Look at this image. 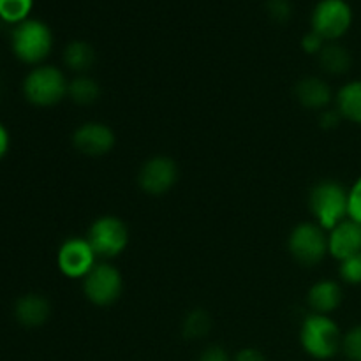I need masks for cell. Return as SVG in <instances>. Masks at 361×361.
I'll return each instance as SVG.
<instances>
[{
	"instance_id": "obj_25",
	"label": "cell",
	"mask_w": 361,
	"mask_h": 361,
	"mask_svg": "<svg viewBox=\"0 0 361 361\" xmlns=\"http://www.w3.org/2000/svg\"><path fill=\"white\" fill-rule=\"evenodd\" d=\"M267 11L271 20L284 23V21H288L291 18L293 6L289 0H270L267 6Z\"/></svg>"
},
{
	"instance_id": "obj_13",
	"label": "cell",
	"mask_w": 361,
	"mask_h": 361,
	"mask_svg": "<svg viewBox=\"0 0 361 361\" xmlns=\"http://www.w3.org/2000/svg\"><path fill=\"white\" fill-rule=\"evenodd\" d=\"M295 97L303 108L323 111L335 102V94L330 85L319 76H305L295 85Z\"/></svg>"
},
{
	"instance_id": "obj_24",
	"label": "cell",
	"mask_w": 361,
	"mask_h": 361,
	"mask_svg": "<svg viewBox=\"0 0 361 361\" xmlns=\"http://www.w3.org/2000/svg\"><path fill=\"white\" fill-rule=\"evenodd\" d=\"M348 215L353 221L361 224V175L349 187V207Z\"/></svg>"
},
{
	"instance_id": "obj_5",
	"label": "cell",
	"mask_w": 361,
	"mask_h": 361,
	"mask_svg": "<svg viewBox=\"0 0 361 361\" xmlns=\"http://www.w3.org/2000/svg\"><path fill=\"white\" fill-rule=\"evenodd\" d=\"M288 250L303 267L319 264L328 256V231L314 221L300 222L289 233Z\"/></svg>"
},
{
	"instance_id": "obj_30",
	"label": "cell",
	"mask_w": 361,
	"mask_h": 361,
	"mask_svg": "<svg viewBox=\"0 0 361 361\" xmlns=\"http://www.w3.org/2000/svg\"><path fill=\"white\" fill-rule=\"evenodd\" d=\"M9 133H7L6 126H4L2 122H0V161H2L4 157H6V154L9 152Z\"/></svg>"
},
{
	"instance_id": "obj_26",
	"label": "cell",
	"mask_w": 361,
	"mask_h": 361,
	"mask_svg": "<svg viewBox=\"0 0 361 361\" xmlns=\"http://www.w3.org/2000/svg\"><path fill=\"white\" fill-rule=\"evenodd\" d=\"M324 44H326V41H324L323 37H321L319 34H316L314 30L307 32L305 35L302 37V48L303 51L309 53V55H319L321 49L324 48Z\"/></svg>"
},
{
	"instance_id": "obj_16",
	"label": "cell",
	"mask_w": 361,
	"mask_h": 361,
	"mask_svg": "<svg viewBox=\"0 0 361 361\" xmlns=\"http://www.w3.org/2000/svg\"><path fill=\"white\" fill-rule=\"evenodd\" d=\"M335 108L344 122L361 126V80H351L338 88L335 94Z\"/></svg>"
},
{
	"instance_id": "obj_21",
	"label": "cell",
	"mask_w": 361,
	"mask_h": 361,
	"mask_svg": "<svg viewBox=\"0 0 361 361\" xmlns=\"http://www.w3.org/2000/svg\"><path fill=\"white\" fill-rule=\"evenodd\" d=\"M34 0H0V20L9 25H20L28 20Z\"/></svg>"
},
{
	"instance_id": "obj_27",
	"label": "cell",
	"mask_w": 361,
	"mask_h": 361,
	"mask_svg": "<svg viewBox=\"0 0 361 361\" xmlns=\"http://www.w3.org/2000/svg\"><path fill=\"white\" fill-rule=\"evenodd\" d=\"M344 122L341 113L337 111V108H326L323 111H319V126L324 130H335L337 127H341V123Z\"/></svg>"
},
{
	"instance_id": "obj_17",
	"label": "cell",
	"mask_w": 361,
	"mask_h": 361,
	"mask_svg": "<svg viewBox=\"0 0 361 361\" xmlns=\"http://www.w3.org/2000/svg\"><path fill=\"white\" fill-rule=\"evenodd\" d=\"M321 69L330 76H344L353 67V55L341 42H326L317 55Z\"/></svg>"
},
{
	"instance_id": "obj_28",
	"label": "cell",
	"mask_w": 361,
	"mask_h": 361,
	"mask_svg": "<svg viewBox=\"0 0 361 361\" xmlns=\"http://www.w3.org/2000/svg\"><path fill=\"white\" fill-rule=\"evenodd\" d=\"M197 361H233V360L229 358L228 351H226L224 348H221V345H210V348H207L203 353H201L200 360Z\"/></svg>"
},
{
	"instance_id": "obj_15",
	"label": "cell",
	"mask_w": 361,
	"mask_h": 361,
	"mask_svg": "<svg viewBox=\"0 0 361 361\" xmlns=\"http://www.w3.org/2000/svg\"><path fill=\"white\" fill-rule=\"evenodd\" d=\"M51 316V305L41 295H25L14 303V317L25 328H39Z\"/></svg>"
},
{
	"instance_id": "obj_6",
	"label": "cell",
	"mask_w": 361,
	"mask_h": 361,
	"mask_svg": "<svg viewBox=\"0 0 361 361\" xmlns=\"http://www.w3.org/2000/svg\"><path fill=\"white\" fill-rule=\"evenodd\" d=\"M87 240L95 256L102 259H113L118 257L129 245V228L116 215H102L90 224Z\"/></svg>"
},
{
	"instance_id": "obj_14",
	"label": "cell",
	"mask_w": 361,
	"mask_h": 361,
	"mask_svg": "<svg viewBox=\"0 0 361 361\" xmlns=\"http://www.w3.org/2000/svg\"><path fill=\"white\" fill-rule=\"evenodd\" d=\"M344 300V291L342 286L334 279H323L317 281L307 295V303L312 309L314 314H323V316H331Z\"/></svg>"
},
{
	"instance_id": "obj_2",
	"label": "cell",
	"mask_w": 361,
	"mask_h": 361,
	"mask_svg": "<svg viewBox=\"0 0 361 361\" xmlns=\"http://www.w3.org/2000/svg\"><path fill=\"white\" fill-rule=\"evenodd\" d=\"M341 326L331 316L310 312L302 321L300 344L303 351L316 360H330L342 349Z\"/></svg>"
},
{
	"instance_id": "obj_19",
	"label": "cell",
	"mask_w": 361,
	"mask_h": 361,
	"mask_svg": "<svg viewBox=\"0 0 361 361\" xmlns=\"http://www.w3.org/2000/svg\"><path fill=\"white\" fill-rule=\"evenodd\" d=\"M69 99L80 106H90L101 97V87L88 74H78L69 81Z\"/></svg>"
},
{
	"instance_id": "obj_20",
	"label": "cell",
	"mask_w": 361,
	"mask_h": 361,
	"mask_svg": "<svg viewBox=\"0 0 361 361\" xmlns=\"http://www.w3.org/2000/svg\"><path fill=\"white\" fill-rule=\"evenodd\" d=\"M212 330V317L204 309H194L185 316L182 323L183 337L189 341L204 338Z\"/></svg>"
},
{
	"instance_id": "obj_11",
	"label": "cell",
	"mask_w": 361,
	"mask_h": 361,
	"mask_svg": "<svg viewBox=\"0 0 361 361\" xmlns=\"http://www.w3.org/2000/svg\"><path fill=\"white\" fill-rule=\"evenodd\" d=\"M115 133L102 122H85L73 133V147L87 157H102L115 147Z\"/></svg>"
},
{
	"instance_id": "obj_12",
	"label": "cell",
	"mask_w": 361,
	"mask_h": 361,
	"mask_svg": "<svg viewBox=\"0 0 361 361\" xmlns=\"http://www.w3.org/2000/svg\"><path fill=\"white\" fill-rule=\"evenodd\" d=\"M358 254H361V224L348 217L328 231V256L344 263Z\"/></svg>"
},
{
	"instance_id": "obj_23",
	"label": "cell",
	"mask_w": 361,
	"mask_h": 361,
	"mask_svg": "<svg viewBox=\"0 0 361 361\" xmlns=\"http://www.w3.org/2000/svg\"><path fill=\"white\" fill-rule=\"evenodd\" d=\"M338 275L345 284L361 286V254L351 257V259L344 261L338 267Z\"/></svg>"
},
{
	"instance_id": "obj_7",
	"label": "cell",
	"mask_w": 361,
	"mask_h": 361,
	"mask_svg": "<svg viewBox=\"0 0 361 361\" xmlns=\"http://www.w3.org/2000/svg\"><path fill=\"white\" fill-rule=\"evenodd\" d=\"M353 7L348 0H319L312 11L310 25L326 42H337L353 25Z\"/></svg>"
},
{
	"instance_id": "obj_29",
	"label": "cell",
	"mask_w": 361,
	"mask_h": 361,
	"mask_svg": "<svg viewBox=\"0 0 361 361\" xmlns=\"http://www.w3.org/2000/svg\"><path fill=\"white\" fill-rule=\"evenodd\" d=\"M233 361H267V358H264L263 353L257 351V349L245 348L242 349V351L236 353V356L233 358Z\"/></svg>"
},
{
	"instance_id": "obj_9",
	"label": "cell",
	"mask_w": 361,
	"mask_h": 361,
	"mask_svg": "<svg viewBox=\"0 0 361 361\" xmlns=\"http://www.w3.org/2000/svg\"><path fill=\"white\" fill-rule=\"evenodd\" d=\"M178 166L168 155H154L141 164L137 185L148 196H162L178 182Z\"/></svg>"
},
{
	"instance_id": "obj_1",
	"label": "cell",
	"mask_w": 361,
	"mask_h": 361,
	"mask_svg": "<svg viewBox=\"0 0 361 361\" xmlns=\"http://www.w3.org/2000/svg\"><path fill=\"white\" fill-rule=\"evenodd\" d=\"M349 189L338 180H321L310 189L309 208L316 224L330 231L349 217Z\"/></svg>"
},
{
	"instance_id": "obj_10",
	"label": "cell",
	"mask_w": 361,
	"mask_h": 361,
	"mask_svg": "<svg viewBox=\"0 0 361 361\" xmlns=\"http://www.w3.org/2000/svg\"><path fill=\"white\" fill-rule=\"evenodd\" d=\"M94 249L90 247L87 238L81 236H71L62 245L59 247L56 252V267L60 274L66 275L67 279H85L88 271L95 267Z\"/></svg>"
},
{
	"instance_id": "obj_22",
	"label": "cell",
	"mask_w": 361,
	"mask_h": 361,
	"mask_svg": "<svg viewBox=\"0 0 361 361\" xmlns=\"http://www.w3.org/2000/svg\"><path fill=\"white\" fill-rule=\"evenodd\" d=\"M342 353L348 361H361V323L355 324L342 337Z\"/></svg>"
},
{
	"instance_id": "obj_3",
	"label": "cell",
	"mask_w": 361,
	"mask_h": 361,
	"mask_svg": "<svg viewBox=\"0 0 361 361\" xmlns=\"http://www.w3.org/2000/svg\"><path fill=\"white\" fill-rule=\"evenodd\" d=\"M11 48L18 60L30 66H39L48 59L53 49V32L44 21L28 20L16 25L11 34Z\"/></svg>"
},
{
	"instance_id": "obj_18",
	"label": "cell",
	"mask_w": 361,
	"mask_h": 361,
	"mask_svg": "<svg viewBox=\"0 0 361 361\" xmlns=\"http://www.w3.org/2000/svg\"><path fill=\"white\" fill-rule=\"evenodd\" d=\"M63 63L78 74H87L95 63V51L87 41H73L63 49Z\"/></svg>"
},
{
	"instance_id": "obj_8",
	"label": "cell",
	"mask_w": 361,
	"mask_h": 361,
	"mask_svg": "<svg viewBox=\"0 0 361 361\" xmlns=\"http://www.w3.org/2000/svg\"><path fill=\"white\" fill-rule=\"evenodd\" d=\"M123 277L118 268L97 263L83 279V295L92 305L109 307L122 296Z\"/></svg>"
},
{
	"instance_id": "obj_4",
	"label": "cell",
	"mask_w": 361,
	"mask_h": 361,
	"mask_svg": "<svg viewBox=\"0 0 361 361\" xmlns=\"http://www.w3.org/2000/svg\"><path fill=\"white\" fill-rule=\"evenodd\" d=\"M69 94V81L66 74L55 66H37L25 76L23 95L30 104L49 108Z\"/></svg>"
}]
</instances>
